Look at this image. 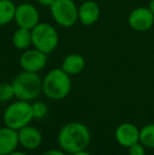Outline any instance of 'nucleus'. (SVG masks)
Listing matches in <instances>:
<instances>
[{"label": "nucleus", "mask_w": 154, "mask_h": 155, "mask_svg": "<svg viewBox=\"0 0 154 155\" xmlns=\"http://www.w3.org/2000/svg\"><path fill=\"white\" fill-rule=\"evenodd\" d=\"M90 138L89 129L80 123L67 124L58 134L59 146L64 151L71 154L86 149L90 143Z\"/></svg>", "instance_id": "nucleus-1"}, {"label": "nucleus", "mask_w": 154, "mask_h": 155, "mask_svg": "<svg viewBox=\"0 0 154 155\" xmlns=\"http://www.w3.org/2000/svg\"><path fill=\"white\" fill-rule=\"evenodd\" d=\"M72 88L70 75L62 69H53L42 80V91L47 97L60 100L69 95Z\"/></svg>", "instance_id": "nucleus-2"}, {"label": "nucleus", "mask_w": 154, "mask_h": 155, "mask_svg": "<svg viewBox=\"0 0 154 155\" xmlns=\"http://www.w3.org/2000/svg\"><path fill=\"white\" fill-rule=\"evenodd\" d=\"M14 94L19 100L30 101L37 98L42 91V81L37 73L23 71L12 82Z\"/></svg>", "instance_id": "nucleus-3"}, {"label": "nucleus", "mask_w": 154, "mask_h": 155, "mask_svg": "<svg viewBox=\"0 0 154 155\" xmlns=\"http://www.w3.org/2000/svg\"><path fill=\"white\" fill-rule=\"evenodd\" d=\"M33 118L32 104L25 100H18L12 104L8 107L3 114L5 126L17 131L28 126Z\"/></svg>", "instance_id": "nucleus-4"}, {"label": "nucleus", "mask_w": 154, "mask_h": 155, "mask_svg": "<svg viewBox=\"0 0 154 155\" xmlns=\"http://www.w3.org/2000/svg\"><path fill=\"white\" fill-rule=\"evenodd\" d=\"M59 42V36L56 29L47 22H39L32 30V45L35 49L43 52L44 54H51L57 48Z\"/></svg>", "instance_id": "nucleus-5"}, {"label": "nucleus", "mask_w": 154, "mask_h": 155, "mask_svg": "<svg viewBox=\"0 0 154 155\" xmlns=\"http://www.w3.org/2000/svg\"><path fill=\"white\" fill-rule=\"evenodd\" d=\"M51 14L57 25L71 28L78 20V8L73 0H56L51 8Z\"/></svg>", "instance_id": "nucleus-6"}, {"label": "nucleus", "mask_w": 154, "mask_h": 155, "mask_svg": "<svg viewBox=\"0 0 154 155\" xmlns=\"http://www.w3.org/2000/svg\"><path fill=\"white\" fill-rule=\"evenodd\" d=\"M14 20L19 28L33 30L39 23V12L35 5L25 2L16 6Z\"/></svg>", "instance_id": "nucleus-7"}, {"label": "nucleus", "mask_w": 154, "mask_h": 155, "mask_svg": "<svg viewBox=\"0 0 154 155\" xmlns=\"http://www.w3.org/2000/svg\"><path fill=\"white\" fill-rule=\"evenodd\" d=\"M128 22L132 30L136 32L149 31L154 25V14L146 6H138L130 13Z\"/></svg>", "instance_id": "nucleus-8"}, {"label": "nucleus", "mask_w": 154, "mask_h": 155, "mask_svg": "<svg viewBox=\"0 0 154 155\" xmlns=\"http://www.w3.org/2000/svg\"><path fill=\"white\" fill-rule=\"evenodd\" d=\"M19 63L23 71L37 73L47 64V54L35 48L31 50H25L19 58Z\"/></svg>", "instance_id": "nucleus-9"}, {"label": "nucleus", "mask_w": 154, "mask_h": 155, "mask_svg": "<svg viewBox=\"0 0 154 155\" xmlns=\"http://www.w3.org/2000/svg\"><path fill=\"white\" fill-rule=\"evenodd\" d=\"M115 138L120 146L129 148L139 141V130L135 124L123 123L117 127L115 131Z\"/></svg>", "instance_id": "nucleus-10"}, {"label": "nucleus", "mask_w": 154, "mask_h": 155, "mask_svg": "<svg viewBox=\"0 0 154 155\" xmlns=\"http://www.w3.org/2000/svg\"><path fill=\"white\" fill-rule=\"evenodd\" d=\"M18 138L19 143L25 149L34 150L37 149L41 145L42 141V135L38 129L31 126H25L18 130Z\"/></svg>", "instance_id": "nucleus-11"}, {"label": "nucleus", "mask_w": 154, "mask_h": 155, "mask_svg": "<svg viewBox=\"0 0 154 155\" xmlns=\"http://www.w3.org/2000/svg\"><path fill=\"white\" fill-rule=\"evenodd\" d=\"M100 8L95 1L87 0L78 8V20L84 25H92L99 19Z\"/></svg>", "instance_id": "nucleus-12"}, {"label": "nucleus", "mask_w": 154, "mask_h": 155, "mask_svg": "<svg viewBox=\"0 0 154 155\" xmlns=\"http://www.w3.org/2000/svg\"><path fill=\"white\" fill-rule=\"evenodd\" d=\"M19 145L18 131L8 127L0 129V155H8Z\"/></svg>", "instance_id": "nucleus-13"}, {"label": "nucleus", "mask_w": 154, "mask_h": 155, "mask_svg": "<svg viewBox=\"0 0 154 155\" xmlns=\"http://www.w3.org/2000/svg\"><path fill=\"white\" fill-rule=\"evenodd\" d=\"M86 60L80 54H70L64 59L61 69L69 75H77L84 71Z\"/></svg>", "instance_id": "nucleus-14"}, {"label": "nucleus", "mask_w": 154, "mask_h": 155, "mask_svg": "<svg viewBox=\"0 0 154 155\" xmlns=\"http://www.w3.org/2000/svg\"><path fill=\"white\" fill-rule=\"evenodd\" d=\"M12 42L16 49L27 50L32 45V30L18 28L13 34Z\"/></svg>", "instance_id": "nucleus-15"}, {"label": "nucleus", "mask_w": 154, "mask_h": 155, "mask_svg": "<svg viewBox=\"0 0 154 155\" xmlns=\"http://www.w3.org/2000/svg\"><path fill=\"white\" fill-rule=\"evenodd\" d=\"M16 5L12 0H0V27L14 20Z\"/></svg>", "instance_id": "nucleus-16"}, {"label": "nucleus", "mask_w": 154, "mask_h": 155, "mask_svg": "<svg viewBox=\"0 0 154 155\" xmlns=\"http://www.w3.org/2000/svg\"><path fill=\"white\" fill-rule=\"evenodd\" d=\"M139 143L145 148L154 149V124H149L139 130Z\"/></svg>", "instance_id": "nucleus-17"}, {"label": "nucleus", "mask_w": 154, "mask_h": 155, "mask_svg": "<svg viewBox=\"0 0 154 155\" xmlns=\"http://www.w3.org/2000/svg\"><path fill=\"white\" fill-rule=\"evenodd\" d=\"M15 96L12 84L0 82V101H8Z\"/></svg>", "instance_id": "nucleus-18"}, {"label": "nucleus", "mask_w": 154, "mask_h": 155, "mask_svg": "<svg viewBox=\"0 0 154 155\" xmlns=\"http://www.w3.org/2000/svg\"><path fill=\"white\" fill-rule=\"evenodd\" d=\"M32 111H33V117L34 118H43L48 114V107L44 102L37 101L32 104Z\"/></svg>", "instance_id": "nucleus-19"}, {"label": "nucleus", "mask_w": 154, "mask_h": 155, "mask_svg": "<svg viewBox=\"0 0 154 155\" xmlns=\"http://www.w3.org/2000/svg\"><path fill=\"white\" fill-rule=\"evenodd\" d=\"M129 155H146L145 146L138 141V143L129 147Z\"/></svg>", "instance_id": "nucleus-20"}, {"label": "nucleus", "mask_w": 154, "mask_h": 155, "mask_svg": "<svg viewBox=\"0 0 154 155\" xmlns=\"http://www.w3.org/2000/svg\"><path fill=\"white\" fill-rule=\"evenodd\" d=\"M56 0H37L39 4H41L42 6H48V8H51L52 4L55 2Z\"/></svg>", "instance_id": "nucleus-21"}, {"label": "nucleus", "mask_w": 154, "mask_h": 155, "mask_svg": "<svg viewBox=\"0 0 154 155\" xmlns=\"http://www.w3.org/2000/svg\"><path fill=\"white\" fill-rule=\"evenodd\" d=\"M43 155H66L62 151H59V150H49L47 151Z\"/></svg>", "instance_id": "nucleus-22"}, {"label": "nucleus", "mask_w": 154, "mask_h": 155, "mask_svg": "<svg viewBox=\"0 0 154 155\" xmlns=\"http://www.w3.org/2000/svg\"><path fill=\"white\" fill-rule=\"evenodd\" d=\"M72 155H91L89 152L84 151V150H81V151H78V152H75V153H73Z\"/></svg>", "instance_id": "nucleus-23"}, {"label": "nucleus", "mask_w": 154, "mask_h": 155, "mask_svg": "<svg viewBox=\"0 0 154 155\" xmlns=\"http://www.w3.org/2000/svg\"><path fill=\"white\" fill-rule=\"evenodd\" d=\"M148 8H149V10H150L151 12H152L153 14H154V0H151V1L149 2Z\"/></svg>", "instance_id": "nucleus-24"}, {"label": "nucleus", "mask_w": 154, "mask_h": 155, "mask_svg": "<svg viewBox=\"0 0 154 155\" xmlns=\"http://www.w3.org/2000/svg\"><path fill=\"white\" fill-rule=\"evenodd\" d=\"M8 155H27V154L23 153V152H21V151H14V152H12V153L8 154Z\"/></svg>", "instance_id": "nucleus-25"}]
</instances>
